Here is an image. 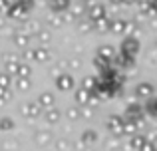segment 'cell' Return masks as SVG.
Instances as JSON below:
<instances>
[{
	"mask_svg": "<svg viewBox=\"0 0 157 151\" xmlns=\"http://www.w3.org/2000/svg\"><path fill=\"white\" fill-rule=\"evenodd\" d=\"M90 96H92V92L90 89H86V88H80L76 92V101L80 105H88V100H90Z\"/></svg>",
	"mask_w": 157,
	"mask_h": 151,
	"instance_id": "52a82bcc",
	"label": "cell"
},
{
	"mask_svg": "<svg viewBox=\"0 0 157 151\" xmlns=\"http://www.w3.org/2000/svg\"><path fill=\"white\" fill-rule=\"evenodd\" d=\"M16 42H18V46H24V44H28V38L26 36H16Z\"/></svg>",
	"mask_w": 157,
	"mask_h": 151,
	"instance_id": "484cf974",
	"label": "cell"
},
{
	"mask_svg": "<svg viewBox=\"0 0 157 151\" xmlns=\"http://www.w3.org/2000/svg\"><path fill=\"white\" fill-rule=\"evenodd\" d=\"M36 141H38V143H48V141H50V133H44V131H40L38 135H36Z\"/></svg>",
	"mask_w": 157,
	"mask_h": 151,
	"instance_id": "2e32d148",
	"label": "cell"
},
{
	"mask_svg": "<svg viewBox=\"0 0 157 151\" xmlns=\"http://www.w3.org/2000/svg\"><path fill=\"white\" fill-rule=\"evenodd\" d=\"M84 88L90 89V92H94V88H96V80H94V77H86V80H84Z\"/></svg>",
	"mask_w": 157,
	"mask_h": 151,
	"instance_id": "ffe728a7",
	"label": "cell"
},
{
	"mask_svg": "<svg viewBox=\"0 0 157 151\" xmlns=\"http://www.w3.org/2000/svg\"><path fill=\"white\" fill-rule=\"evenodd\" d=\"M8 72H12V74L16 76V72H18V64H16V62H8Z\"/></svg>",
	"mask_w": 157,
	"mask_h": 151,
	"instance_id": "cb8c5ba5",
	"label": "cell"
},
{
	"mask_svg": "<svg viewBox=\"0 0 157 151\" xmlns=\"http://www.w3.org/2000/svg\"><path fill=\"white\" fill-rule=\"evenodd\" d=\"M6 6H8V0H0V10H4Z\"/></svg>",
	"mask_w": 157,
	"mask_h": 151,
	"instance_id": "83f0119b",
	"label": "cell"
},
{
	"mask_svg": "<svg viewBox=\"0 0 157 151\" xmlns=\"http://www.w3.org/2000/svg\"><path fill=\"white\" fill-rule=\"evenodd\" d=\"M56 147H58V149H62V151H66V149H68V143L62 139V141H58V143H56Z\"/></svg>",
	"mask_w": 157,
	"mask_h": 151,
	"instance_id": "4316f807",
	"label": "cell"
},
{
	"mask_svg": "<svg viewBox=\"0 0 157 151\" xmlns=\"http://www.w3.org/2000/svg\"><path fill=\"white\" fill-rule=\"evenodd\" d=\"M38 105H40V108H52V105H54V96L48 93V92H44L42 96L38 97Z\"/></svg>",
	"mask_w": 157,
	"mask_h": 151,
	"instance_id": "30bf717a",
	"label": "cell"
},
{
	"mask_svg": "<svg viewBox=\"0 0 157 151\" xmlns=\"http://www.w3.org/2000/svg\"><path fill=\"white\" fill-rule=\"evenodd\" d=\"M10 16H14V18H22V16H24V8H22V6L10 8Z\"/></svg>",
	"mask_w": 157,
	"mask_h": 151,
	"instance_id": "9a60e30c",
	"label": "cell"
},
{
	"mask_svg": "<svg viewBox=\"0 0 157 151\" xmlns=\"http://www.w3.org/2000/svg\"><path fill=\"white\" fill-rule=\"evenodd\" d=\"M137 48H139V44L135 42L133 38H129V40H125V44H123V46H121V50L125 52L127 56H133L135 52H137Z\"/></svg>",
	"mask_w": 157,
	"mask_h": 151,
	"instance_id": "ba28073f",
	"label": "cell"
},
{
	"mask_svg": "<svg viewBox=\"0 0 157 151\" xmlns=\"http://www.w3.org/2000/svg\"><path fill=\"white\" fill-rule=\"evenodd\" d=\"M10 129H14V121L10 117H2L0 119V131H10Z\"/></svg>",
	"mask_w": 157,
	"mask_h": 151,
	"instance_id": "4fadbf2b",
	"label": "cell"
},
{
	"mask_svg": "<svg viewBox=\"0 0 157 151\" xmlns=\"http://www.w3.org/2000/svg\"><path fill=\"white\" fill-rule=\"evenodd\" d=\"M153 151H157V149H153Z\"/></svg>",
	"mask_w": 157,
	"mask_h": 151,
	"instance_id": "f1b7e54d",
	"label": "cell"
},
{
	"mask_svg": "<svg viewBox=\"0 0 157 151\" xmlns=\"http://www.w3.org/2000/svg\"><path fill=\"white\" fill-rule=\"evenodd\" d=\"M44 119H46V123H50V125L58 123V121H60V109H56L54 105L48 108V111L44 113Z\"/></svg>",
	"mask_w": 157,
	"mask_h": 151,
	"instance_id": "5b68a950",
	"label": "cell"
},
{
	"mask_svg": "<svg viewBox=\"0 0 157 151\" xmlns=\"http://www.w3.org/2000/svg\"><path fill=\"white\" fill-rule=\"evenodd\" d=\"M40 113H42V108H40L38 104H26L22 108V115L24 117H32V119H34V117H38Z\"/></svg>",
	"mask_w": 157,
	"mask_h": 151,
	"instance_id": "3957f363",
	"label": "cell"
},
{
	"mask_svg": "<svg viewBox=\"0 0 157 151\" xmlns=\"http://www.w3.org/2000/svg\"><path fill=\"white\" fill-rule=\"evenodd\" d=\"M135 93H137V97H149L151 93H153V85L151 84H139L137 89H135Z\"/></svg>",
	"mask_w": 157,
	"mask_h": 151,
	"instance_id": "9c48e42d",
	"label": "cell"
},
{
	"mask_svg": "<svg viewBox=\"0 0 157 151\" xmlns=\"http://www.w3.org/2000/svg\"><path fill=\"white\" fill-rule=\"evenodd\" d=\"M28 85H30V84H28L26 77H20V80H18V88H20V89H26Z\"/></svg>",
	"mask_w": 157,
	"mask_h": 151,
	"instance_id": "d4e9b609",
	"label": "cell"
},
{
	"mask_svg": "<svg viewBox=\"0 0 157 151\" xmlns=\"http://www.w3.org/2000/svg\"><path fill=\"white\" fill-rule=\"evenodd\" d=\"M52 6L56 8V10H64V8H68V0H54Z\"/></svg>",
	"mask_w": 157,
	"mask_h": 151,
	"instance_id": "d6986e66",
	"label": "cell"
},
{
	"mask_svg": "<svg viewBox=\"0 0 157 151\" xmlns=\"http://www.w3.org/2000/svg\"><path fill=\"white\" fill-rule=\"evenodd\" d=\"M68 117H70V119H78V117H80V109H78V108H70Z\"/></svg>",
	"mask_w": 157,
	"mask_h": 151,
	"instance_id": "603a6c76",
	"label": "cell"
},
{
	"mask_svg": "<svg viewBox=\"0 0 157 151\" xmlns=\"http://www.w3.org/2000/svg\"><path fill=\"white\" fill-rule=\"evenodd\" d=\"M145 111L149 113L151 117H155L157 119V100H151L149 104H147V108H145Z\"/></svg>",
	"mask_w": 157,
	"mask_h": 151,
	"instance_id": "5bb4252c",
	"label": "cell"
},
{
	"mask_svg": "<svg viewBox=\"0 0 157 151\" xmlns=\"http://www.w3.org/2000/svg\"><path fill=\"white\" fill-rule=\"evenodd\" d=\"M155 147H153V141H151V139H145V143H143L141 145V149H139V151H153Z\"/></svg>",
	"mask_w": 157,
	"mask_h": 151,
	"instance_id": "7402d4cb",
	"label": "cell"
},
{
	"mask_svg": "<svg viewBox=\"0 0 157 151\" xmlns=\"http://www.w3.org/2000/svg\"><path fill=\"white\" fill-rule=\"evenodd\" d=\"M111 56H113V50H111V48H101V50H100V58L109 60Z\"/></svg>",
	"mask_w": 157,
	"mask_h": 151,
	"instance_id": "ac0fdd59",
	"label": "cell"
},
{
	"mask_svg": "<svg viewBox=\"0 0 157 151\" xmlns=\"http://www.w3.org/2000/svg\"><path fill=\"white\" fill-rule=\"evenodd\" d=\"M137 121L135 119H129V121H123V127H121V135H135L137 131Z\"/></svg>",
	"mask_w": 157,
	"mask_h": 151,
	"instance_id": "8992f818",
	"label": "cell"
},
{
	"mask_svg": "<svg viewBox=\"0 0 157 151\" xmlns=\"http://www.w3.org/2000/svg\"><path fill=\"white\" fill-rule=\"evenodd\" d=\"M56 85H58V89H60V92H70V89L74 88V77L70 76V74H62L56 80Z\"/></svg>",
	"mask_w": 157,
	"mask_h": 151,
	"instance_id": "7a4b0ae2",
	"label": "cell"
},
{
	"mask_svg": "<svg viewBox=\"0 0 157 151\" xmlns=\"http://www.w3.org/2000/svg\"><path fill=\"white\" fill-rule=\"evenodd\" d=\"M107 129H109L111 133H115V135H121V127H123V119L119 115H111L107 117Z\"/></svg>",
	"mask_w": 157,
	"mask_h": 151,
	"instance_id": "6da1fadb",
	"label": "cell"
},
{
	"mask_svg": "<svg viewBox=\"0 0 157 151\" xmlns=\"http://www.w3.org/2000/svg\"><path fill=\"white\" fill-rule=\"evenodd\" d=\"M125 115L129 117V119H141L143 117V108L137 105V104H129L127 109H125Z\"/></svg>",
	"mask_w": 157,
	"mask_h": 151,
	"instance_id": "277c9868",
	"label": "cell"
},
{
	"mask_svg": "<svg viewBox=\"0 0 157 151\" xmlns=\"http://www.w3.org/2000/svg\"><path fill=\"white\" fill-rule=\"evenodd\" d=\"M8 85H10V77H8V74H0V88L6 89Z\"/></svg>",
	"mask_w": 157,
	"mask_h": 151,
	"instance_id": "44dd1931",
	"label": "cell"
},
{
	"mask_svg": "<svg viewBox=\"0 0 157 151\" xmlns=\"http://www.w3.org/2000/svg\"><path fill=\"white\" fill-rule=\"evenodd\" d=\"M92 18H94V20L104 18V8H101V6H96V8L92 10Z\"/></svg>",
	"mask_w": 157,
	"mask_h": 151,
	"instance_id": "e0dca14e",
	"label": "cell"
},
{
	"mask_svg": "<svg viewBox=\"0 0 157 151\" xmlns=\"http://www.w3.org/2000/svg\"><path fill=\"white\" fill-rule=\"evenodd\" d=\"M98 141V133L92 131V129H88V131L82 133V143L84 145H90V143H96Z\"/></svg>",
	"mask_w": 157,
	"mask_h": 151,
	"instance_id": "8fae6325",
	"label": "cell"
},
{
	"mask_svg": "<svg viewBox=\"0 0 157 151\" xmlns=\"http://www.w3.org/2000/svg\"><path fill=\"white\" fill-rule=\"evenodd\" d=\"M145 139H147V137H143V135H133V137H131V147H133L135 151H139L141 145L145 143Z\"/></svg>",
	"mask_w": 157,
	"mask_h": 151,
	"instance_id": "7c38bea8",
	"label": "cell"
}]
</instances>
